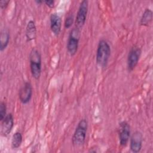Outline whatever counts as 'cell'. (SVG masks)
I'll list each match as a JSON object with an SVG mask.
<instances>
[{
  "label": "cell",
  "instance_id": "cell-20",
  "mask_svg": "<svg viewBox=\"0 0 153 153\" xmlns=\"http://www.w3.org/2000/svg\"><path fill=\"white\" fill-rule=\"evenodd\" d=\"M35 2H36L37 4H42V2H44V1H41V0H36V1H35Z\"/></svg>",
  "mask_w": 153,
  "mask_h": 153
},
{
  "label": "cell",
  "instance_id": "cell-19",
  "mask_svg": "<svg viewBox=\"0 0 153 153\" xmlns=\"http://www.w3.org/2000/svg\"><path fill=\"white\" fill-rule=\"evenodd\" d=\"M44 2L50 8H52L54 6V1L53 0H45L44 1Z\"/></svg>",
  "mask_w": 153,
  "mask_h": 153
},
{
  "label": "cell",
  "instance_id": "cell-7",
  "mask_svg": "<svg viewBox=\"0 0 153 153\" xmlns=\"http://www.w3.org/2000/svg\"><path fill=\"white\" fill-rule=\"evenodd\" d=\"M130 137V127L126 121H122L119 126V140L122 146H126Z\"/></svg>",
  "mask_w": 153,
  "mask_h": 153
},
{
  "label": "cell",
  "instance_id": "cell-3",
  "mask_svg": "<svg viewBox=\"0 0 153 153\" xmlns=\"http://www.w3.org/2000/svg\"><path fill=\"white\" fill-rule=\"evenodd\" d=\"M30 69L32 76L38 79L41 74V56L38 50L33 48L29 55Z\"/></svg>",
  "mask_w": 153,
  "mask_h": 153
},
{
  "label": "cell",
  "instance_id": "cell-6",
  "mask_svg": "<svg viewBox=\"0 0 153 153\" xmlns=\"http://www.w3.org/2000/svg\"><path fill=\"white\" fill-rule=\"evenodd\" d=\"M141 52L140 48L136 46L133 47L130 50L127 57V68L129 71H133L137 65Z\"/></svg>",
  "mask_w": 153,
  "mask_h": 153
},
{
  "label": "cell",
  "instance_id": "cell-12",
  "mask_svg": "<svg viewBox=\"0 0 153 153\" xmlns=\"http://www.w3.org/2000/svg\"><path fill=\"white\" fill-rule=\"evenodd\" d=\"M26 36L27 41H30L35 39L36 36V27L35 22L33 20H30L26 26Z\"/></svg>",
  "mask_w": 153,
  "mask_h": 153
},
{
  "label": "cell",
  "instance_id": "cell-13",
  "mask_svg": "<svg viewBox=\"0 0 153 153\" xmlns=\"http://www.w3.org/2000/svg\"><path fill=\"white\" fill-rule=\"evenodd\" d=\"M152 20V11L149 9H145L140 19V25L142 26H148Z\"/></svg>",
  "mask_w": 153,
  "mask_h": 153
},
{
  "label": "cell",
  "instance_id": "cell-18",
  "mask_svg": "<svg viewBox=\"0 0 153 153\" xmlns=\"http://www.w3.org/2000/svg\"><path fill=\"white\" fill-rule=\"evenodd\" d=\"M10 1L8 0H2L0 1V7L1 9H5L8 6Z\"/></svg>",
  "mask_w": 153,
  "mask_h": 153
},
{
  "label": "cell",
  "instance_id": "cell-5",
  "mask_svg": "<svg viewBox=\"0 0 153 153\" xmlns=\"http://www.w3.org/2000/svg\"><path fill=\"white\" fill-rule=\"evenodd\" d=\"M88 2L87 0H84L80 3L78 11L77 12L76 19H75V25L76 27L80 29L84 25L87 14L88 11Z\"/></svg>",
  "mask_w": 153,
  "mask_h": 153
},
{
  "label": "cell",
  "instance_id": "cell-1",
  "mask_svg": "<svg viewBox=\"0 0 153 153\" xmlns=\"http://www.w3.org/2000/svg\"><path fill=\"white\" fill-rule=\"evenodd\" d=\"M111 55V48L108 42L104 39L99 41L96 51V62L102 68L106 67Z\"/></svg>",
  "mask_w": 153,
  "mask_h": 153
},
{
  "label": "cell",
  "instance_id": "cell-4",
  "mask_svg": "<svg viewBox=\"0 0 153 153\" xmlns=\"http://www.w3.org/2000/svg\"><path fill=\"white\" fill-rule=\"evenodd\" d=\"M79 37L80 29L77 27L74 28L70 32L67 43V50L71 56H74L78 51Z\"/></svg>",
  "mask_w": 153,
  "mask_h": 153
},
{
  "label": "cell",
  "instance_id": "cell-17",
  "mask_svg": "<svg viewBox=\"0 0 153 153\" xmlns=\"http://www.w3.org/2000/svg\"><path fill=\"white\" fill-rule=\"evenodd\" d=\"M74 16L73 15H69L66 18V20L65 21V27L66 29H68L69 27H71L74 23Z\"/></svg>",
  "mask_w": 153,
  "mask_h": 153
},
{
  "label": "cell",
  "instance_id": "cell-11",
  "mask_svg": "<svg viewBox=\"0 0 153 153\" xmlns=\"http://www.w3.org/2000/svg\"><path fill=\"white\" fill-rule=\"evenodd\" d=\"M50 28L56 35H59L62 27V20L57 13H53L50 16Z\"/></svg>",
  "mask_w": 153,
  "mask_h": 153
},
{
  "label": "cell",
  "instance_id": "cell-14",
  "mask_svg": "<svg viewBox=\"0 0 153 153\" xmlns=\"http://www.w3.org/2000/svg\"><path fill=\"white\" fill-rule=\"evenodd\" d=\"M10 41V34L7 30H2L0 35V50L2 51L8 45Z\"/></svg>",
  "mask_w": 153,
  "mask_h": 153
},
{
  "label": "cell",
  "instance_id": "cell-8",
  "mask_svg": "<svg viewBox=\"0 0 153 153\" xmlns=\"http://www.w3.org/2000/svg\"><path fill=\"white\" fill-rule=\"evenodd\" d=\"M14 126V118L11 113L8 114L1 121V134L4 137H7L11 131Z\"/></svg>",
  "mask_w": 153,
  "mask_h": 153
},
{
  "label": "cell",
  "instance_id": "cell-16",
  "mask_svg": "<svg viewBox=\"0 0 153 153\" xmlns=\"http://www.w3.org/2000/svg\"><path fill=\"white\" fill-rule=\"evenodd\" d=\"M6 105L4 102H1L0 103V120L1 121L5 117L6 115Z\"/></svg>",
  "mask_w": 153,
  "mask_h": 153
},
{
  "label": "cell",
  "instance_id": "cell-2",
  "mask_svg": "<svg viewBox=\"0 0 153 153\" xmlns=\"http://www.w3.org/2000/svg\"><path fill=\"white\" fill-rule=\"evenodd\" d=\"M88 128V122L86 119H82L78 123L75 128V132L72 138V145L75 146H80L84 143L87 130Z\"/></svg>",
  "mask_w": 153,
  "mask_h": 153
},
{
  "label": "cell",
  "instance_id": "cell-15",
  "mask_svg": "<svg viewBox=\"0 0 153 153\" xmlns=\"http://www.w3.org/2000/svg\"><path fill=\"white\" fill-rule=\"evenodd\" d=\"M22 135L20 132H16L11 139V147L13 149L19 148L22 143Z\"/></svg>",
  "mask_w": 153,
  "mask_h": 153
},
{
  "label": "cell",
  "instance_id": "cell-10",
  "mask_svg": "<svg viewBox=\"0 0 153 153\" xmlns=\"http://www.w3.org/2000/svg\"><path fill=\"white\" fill-rule=\"evenodd\" d=\"M143 135L139 131H136L133 133L130 137V147L132 152L137 153L140 151L142 146Z\"/></svg>",
  "mask_w": 153,
  "mask_h": 153
},
{
  "label": "cell",
  "instance_id": "cell-9",
  "mask_svg": "<svg viewBox=\"0 0 153 153\" xmlns=\"http://www.w3.org/2000/svg\"><path fill=\"white\" fill-rule=\"evenodd\" d=\"M32 96V87L29 82H25L23 85L21 87L19 92V97L20 101L26 104L30 100Z\"/></svg>",
  "mask_w": 153,
  "mask_h": 153
}]
</instances>
